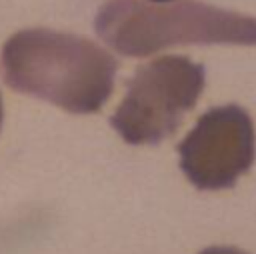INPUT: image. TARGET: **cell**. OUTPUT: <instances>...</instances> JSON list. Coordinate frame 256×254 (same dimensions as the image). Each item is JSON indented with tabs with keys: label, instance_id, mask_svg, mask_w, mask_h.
I'll list each match as a JSON object with an SVG mask.
<instances>
[{
	"label": "cell",
	"instance_id": "6da1fadb",
	"mask_svg": "<svg viewBox=\"0 0 256 254\" xmlns=\"http://www.w3.org/2000/svg\"><path fill=\"white\" fill-rule=\"evenodd\" d=\"M0 70L16 92L72 114H92L112 96L118 62L84 36L28 28L4 42Z\"/></svg>",
	"mask_w": 256,
	"mask_h": 254
},
{
	"label": "cell",
	"instance_id": "7a4b0ae2",
	"mask_svg": "<svg viewBox=\"0 0 256 254\" xmlns=\"http://www.w3.org/2000/svg\"><path fill=\"white\" fill-rule=\"evenodd\" d=\"M94 28L122 56H150L176 44L256 46V18L196 0H110Z\"/></svg>",
	"mask_w": 256,
	"mask_h": 254
},
{
	"label": "cell",
	"instance_id": "3957f363",
	"mask_svg": "<svg viewBox=\"0 0 256 254\" xmlns=\"http://www.w3.org/2000/svg\"><path fill=\"white\" fill-rule=\"evenodd\" d=\"M204 84V66L188 56L170 54L146 62L128 80L110 124L128 144H160L180 128Z\"/></svg>",
	"mask_w": 256,
	"mask_h": 254
},
{
	"label": "cell",
	"instance_id": "277c9868",
	"mask_svg": "<svg viewBox=\"0 0 256 254\" xmlns=\"http://www.w3.org/2000/svg\"><path fill=\"white\" fill-rule=\"evenodd\" d=\"M180 170L198 190L232 188L256 158L250 114L238 104L206 110L178 144Z\"/></svg>",
	"mask_w": 256,
	"mask_h": 254
},
{
	"label": "cell",
	"instance_id": "5b68a950",
	"mask_svg": "<svg viewBox=\"0 0 256 254\" xmlns=\"http://www.w3.org/2000/svg\"><path fill=\"white\" fill-rule=\"evenodd\" d=\"M198 254H248L236 246H208Z\"/></svg>",
	"mask_w": 256,
	"mask_h": 254
},
{
	"label": "cell",
	"instance_id": "8992f818",
	"mask_svg": "<svg viewBox=\"0 0 256 254\" xmlns=\"http://www.w3.org/2000/svg\"><path fill=\"white\" fill-rule=\"evenodd\" d=\"M2 120H4V102H2V94H0V130H2Z\"/></svg>",
	"mask_w": 256,
	"mask_h": 254
},
{
	"label": "cell",
	"instance_id": "52a82bcc",
	"mask_svg": "<svg viewBox=\"0 0 256 254\" xmlns=\"http://www.w3.org/2000/svg\"><path fill=\"white\" fill-rule=\"evenodd\" d=\"M152 2H168V0H152Z\"/></svg>",
	"mask_w": 256,
	"mask_h": 254
}]
</instances>
